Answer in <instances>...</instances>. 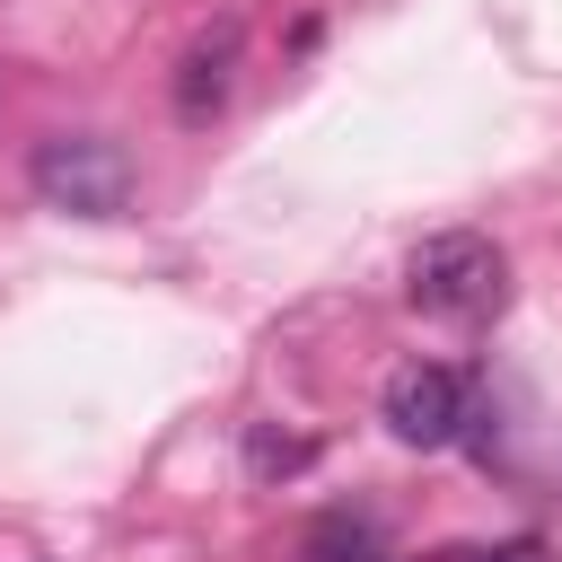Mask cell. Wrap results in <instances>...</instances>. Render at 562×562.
<instances>
[{
  "instance_id": "obj_4",
  "label": "cell",
  "mask_w": 562,
  "mask_h": 562,
  "mask_svg": "<svg viewBox=\"0 0 562 562\" xmlns=\"http://www.w3.org/2000/svg\"><path fill=\"white\" fill-rule=\"evenodd\" d=\"M228 70H237V26H220V35H202V44L184 53V79H176V114H184V123H202V114L228 97Z\"/></svg>"
},
{
  "instance_id": "obj_1",
  "label": "cell",
  "mask_w": 562,
  "mask_h": 562,
  "mask_svg": "<svg viewBox=\"0 0 562 562\" xmlns=\"http://www.w3.org/2000/svg\"><path fill=\"white\" fill-rule=\"evenodd\" d=\"M404 290H413L422 316H492L501 290H509V263H501V246L483 228H439V237L413 246Z\"/></svg>"
},
{
  "instance_id": "obj_2",
  "label": "cell",
  "mask_w": 562,
  "mask_h": 562,
  "mask_svg": "<svg viewBox=\"0 0 562 562\" xmlns=\"http://www.w3.org/2000/svg\"><path fill=\"white\" fill-rule=\"evenodd\" d=\"M35 193L53 211H79V220H123L132 202V158L97 132H53L35 149Z\"/></svg>"
},
{
  "instance_id": "obj_3",
  "label": "cell",
  "mask_w": 562,
  "mask_h": 562,
  "mask_svg": "<svg viewBox=\"0 0 562 562\" xmlns=\"http://www.w3.org/2000/svg\"><path fill=\"white\" fill-rule=\"evenodd\" d=\"M465 422H474V404H465V378L448 360H404L386 378V430L404 448H448Z\"/></svg>"
},
{
  "instance_id": "obj_5",
  "label": "cell",
  "mask_w": 562,
  "mask_h": 562,
  "mask_svg": "<svg viewBox=\"0 0 562 562\" xmlns=\"http://www.w3.org/2000/svg\"><path fill=\"white\" fill-rule=\"evenodd\" d=\"M299 562H386V536H378V518H360V509H325V518L299 536Z\"/></svg>"
},
{
  "instance_id": "obj_7",
  "label": "cell",
  "mask_w": 562,
  "mask_h": 562,
  "mask_svg": "<svg viewBox=\"0 0 562 562\" xmlns=\"http://www.w3.org/2000/svg\"><path fill=\"white\" fill-rule=\"evenodd\" d=\"M457 562H553V544H544V536H509V544H492V553H457Z\"/></svg>"
},
{
  "instance_id": "obj_6",
  "label": "cell",
  "mask_w": 562,
  "mask_h": 562,
  "mask_svg": "<svg viewBox=\"0 0 562 562\" xmlns=\"http://www.w3.org/2000/svg\"><path fill=\"white\" fill-rule=\"evenodd\" d=\"M307 457H316L307 439H272V430H255V439H246V465H255V474H299Z\"/></svg>"
}]
</instances>
